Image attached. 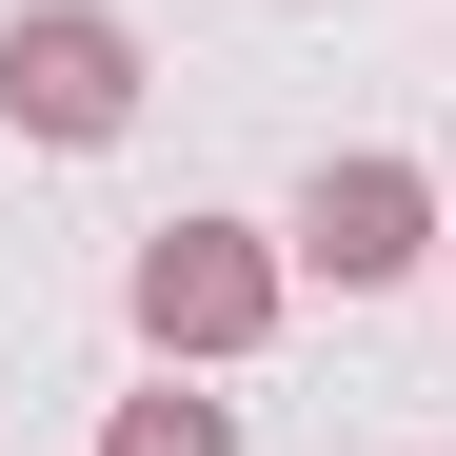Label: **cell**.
<instances>
[{"mask_svg": "<svg viewBox=\"0 0 456 456\" xmlns=\"http://www.w3.org/2000/svg\"><path fill=\"white\" fill-rule=\"evenodd\" d=\"M119 297H139V338H159V377H218V357H258V338H278L297 239H258V218H159Z\"/></svg>", "mask_w": 456, "mask_h": 456, "instance_id": "cell-1", "label": "cell"}, {"mask_svg": "<svg viewBox=\"0 0 456 456\" xmlns=\"http://www.w3.org/2000/svg\"><path fill=\"white\" fill-rule=\"evenodd\" d=\"M0 119L60 139V159H100L139 119V20L119 0H20V20H0Z\"/></svg>", "mask_w": 456, "mask_h": 456, "instance_id": "cell-2", "label": "cell"}, {"mask_svg": "<svg viewBox=\"0 0 456 456\" xmlns=\"http://www.w3.org/2000/svg\"><path fill=\"white\" fill-rule=\"evenodd\" d=\"M417 258H456V199L417 179V159H318L297 179V278H338V297H377V278H417Z\"/></svg>", "mask_w": 456, "mask_h": 456, "instance_id": "cell-3", "label": "cell"}, {"mask_svg": "<svg viewBox=\"0 0 456 456\" xmlns=\"http://www.w3.org/2000/svg\"><path fill=\"white\" fill-rule=\"evenodd\" d=\"M100 456H239V417H218V397H179V377H159V397H119V436Z\"/></svg>", "mask_w": 456, "mask_h": 456, "instance_id": "cell-4", "label": "cell"}]
</instances>
